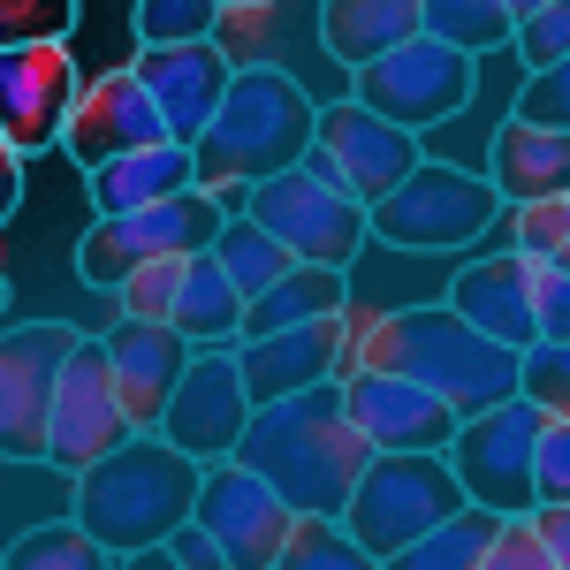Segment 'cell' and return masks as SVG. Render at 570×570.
I'll list each match as a JSON object with an SVG mask.
<instances>
[{
  "label": "cell",
  "mask_w": 570,
  "mask_h": 570,
  "mask_svg": "<svg viewBox=\"0 0 570 570\" xmlns=\"http://www.w3.org/2000/svg\"><path fill=\"white\" fill-rule=\"evenodd\" d=\"M365 456H373V441L351 426L335 381H312V389L274 395V403H252V419L236 434V464L259 472L289 510H312V518H343Z\"/></svg>",
  "instance_id": "obj_1"
},
{
  "label": "cell",
  "mask_w": 570,
  "mask_h": 570,
  "mask_svg": "<svg viewBox=\"0 0 570 570\" xmlns=\"http://www.w3.org/2000/svg\"><path fill=\"white\" fill-rule=\"evenodd\" d=\"M198 456H183L168 434H130L122 449H107L99 464H85L77 472V502H69V518L107 548V563L122 570L130 556H145V548H160L168 532L190 518V502H198Z\"/></svg>",
  "instance_id": "obj_2"
},
{
  "label": "cell",
  "mask_w": 570,
  "mask_h": 570,
  "mask_svg": "<svg viewBox=\"0 0 570 570\" xmlns=\"http://www.w3.org/2000/svg\"><path fill=\"white\" fill-rule=\"evenodd\" d=\"M351 365H389V373H403V381L434 389L456 419L502 403V395H518V351L494 343V335H480L472 320H456L449 305L365 312Z\"/></svg>",
  "instance_id": "obj_3"
},
{
  "label": "cell",
  "mask_w": 570,
  "mask_h": 570,
  "mask_svg": "<svg viewBox=\"0 0 570 570\" xmlns=\"http://www.w3.org/2000/svg\"><path fill=\"white\" fill-rule=\"evenodd\" d=\"M312 145V99L282 61H244L220 91L214 122L190 137V183L198 190H252V183L297 168Z\"/></svg>",
  "instance_id": "obj_4"
},
{
  "label": "cell",
  "mask_w": 570,
  "mask_h": 570,
  "mask_svg": "<svg viewBox=\"0 0 570 570\" xmlns=\"http://www.w3.org/2000/svg\"><path fill=\"white\" fill-rule=\"evenodd\" d=\"M441 305L472 320L480 335L525 351V343H570V259H525V252H487L456 266Z\"/></svg>",
  "instance_id": "obj_5"
},
{
  "label": "cell",
  "mask_w": 570,
  "mask_h": 570,
  "mask_svg": "<svg viewBox=\"0 0 570 570\" xmlns=\"http://www.w3.org/2000/svg\"><path fill=\"white\" fill-rule=\"evenodd\" d=\"M502 214V198H494V183L472 176V168H456V160H419L411 176L381 190L373 206H365V244H389V252H464V244H480L487 228Z\"/></svg>",
  "instance_id": "obj_6"
},
{
  "label": "cell",
  "mask_w": 570,
  "mask_h": 570,
  "mask_svg": "<svg viewBox=\"0 0 570 570\" xmlns=\"http://www.w3.org/2000/svg\"><path fill=\"white\" fill-rule=\"evenodd\" d=\"M456 502H464V487H456L441 449H373L351 487V502H343V525L365 548V563H389L395 548H411Z\"/></svg>",
  "instance_id": "obj_7"
},
{
  "label": "cell",
  "mask_w": 570,
  "mask_h": 570,
  "mask_svg": "<svg viewBox=\"0 0 570 570\" xmlns=\"http://www.w3.org/2000/svg\"><path fill=\"white\" fill-rule=\"evenodd\" d=\"M472 91H480V61L456 53V46H441V39H426V31L403 39V46H389L381 61L351 69V99L357 107L381 115V122H395V130H411V137L456 122V115L472 107Z\"/></svg>",
  "instance_id": "obj_8"
},
{
  "label": "cell",
  "mask_w": 570,
  "mask_h": 570,
  "mask_svg": "<svg viewBox=\"0 0 570 570\" xmlns=\"http://www.w3.org/2000/svg\"><path fill=\"white\" fill-rule=\"evenodd\" d=\"M228 220V198L220 190H176V198H153V206H130V214H99L77 244V274L91 289H115L130 266L160 259V252H206Z\"/></svg>",
  "instance_id": "obj_9"
},
{
  "label": "cell",
  "mask_w": 570,
  "mask_h": 570,
  "mask_svg": "<svg viewBox=\"0 0 570 570\" xmlns=\"http://www.w3.org/2000/svg\"><path fill=\"white\" fill-rule=\"evenodd\" d=\"M244 220H259L266 236L305 266H343L351 274L357 252H365V206L343 198L335 183L305 176V168H282L244 190Z\"/></svg>",
  "instance_id": "obj_10"
},
{
  "label": "cell",
  "mask_w": 570,
  "mask_h": 570,
  "mask_svg": "<svg viewBox=\"0 0 570 570\" xmlns=\"http://www.w3.org/2000/svg\"><path fill=\"white\" fill-rule=\"evenodd\" d=\"M532 441H540V403L525 395H502L487 411H464L456 434H449V472L464 487V502H487L494 518L510 510H532Z\"/></svg>",
  "instance_id": "obj_11"
},
{
  "label": "cell",
  "mask_w": 570,
  "mask_h": 570,
  "mask_svg": "<svg viewBox=\"0 0 570 570\" xmlns=\"http://www.w3.org/2000/svg\"><path fill=\"white\" fill-rule=\"evenodd\" d=\"M426 153H419V137L395 130V122H381V115H365L357 99H335V107H312V145H305V176L335 183L343 198H357V206H373L381 190H395V183L411 176Z\"/></svg>",
  "instance_id": "obj_12"
},
{
  "label": "cell",
  "mask_w": 570,
  "mask_h": 570,
  "mask_svg": "<svg viewBox=\"0 0 570 570\" xmlns=\"http://www.w3.org/2000/svg\"><path fill=\"white\" fill-rule=\"evenodd\" d=\"M69 351H77L69 320L0 327V464H46L53 381H61V357Z\"/></svg>",
  "instance_id": "obj_13"
},
{
  "label": "cell",
  "mask_w": 570,
  "mask_h": 570,
  "mask_svg": "<svg viewBox=\"0 0 570 570\" xmlns=\"http://www.w3.org/2000/svg\"><path fill=\"white\" fill-rule=\"evenodd\" d=\"M137 426L115 395V373H107V351L99 335H77V351L61 357V381H53V426H46V464L61 480H77L85 464H99L107 449H122Z\"/></svg>",
  "instance_id": "obj_14"
},
{
  "label": "cell",
  "mask_w": 570,
  "mask_h": 570,
  "mask_svg": "<svg viewBox=\"0 0 570 570\" xmlns=\"http://www.w3.org/2000/svg\"><path fill=\"white\" fill-rule=\"evenodd\" d=\"M357 327H365V305L320 312V320L274 327V335H244V343H236L244 395H252V403H274V395L312 389V381H343V373H351V351H357Z\"/></svg>",
  "instance_id": "obj_15"
},
{
  "label": "cell",
  "mask_w": 570,
  "mask_h": 570,
  "mask_svg": "<svg viewBox=\"0 0 570 570\" xmlns=\"http://www.w3.org/2000/svg\"><path fill=\"white\" fill-rule=\"evenodd\" d=\"M190 518L214 532V548H220V563H228V570H274L297 510H289L259 472H244L236 456H220V464L198 472V502H190Z\"/></svg>",
  "instance_id": "obj_16"
},
{
  "label": "cell",
  "mask_w": 570,
  "mask_h": 570,
  "mask_svg": "<svg viewBox=\"0 0 570 570\" xmlns=\"http://www.w3.org/2000/svg\"><path fill=\"white\" fill-rule=\"evenodd\" d=\"M244 419H252V395H244V373H236V343H206V351H190L153 434H168L198 464H220V456H236Z\"/></svg>",
  "instance_id": "obj_17"
},
{
  "label": "cell",
  "mask_w": 570,
  "mask_h": 570,
  "mask_svg": "<svg viewBox=\"0 0 570 570\" xmlns=\"http://www.w3.org/2000/svg\"><path fill=\"white\" fill-rule=\"evenodd\" d=\"M160 137H168V122H160V107H153V91L137 85L130 61L77 77L69 122H61V153H69L77 168H99V160L137 153V145H160Z\"/></svg>",
  "instance_id": "obj_18"
},
{
  "label": "cell",
  "mask_w": 570,
  "mask_h": 570,
  "mask_svg": "<svg viewBox=\"0 0 570 570\" xmlns=\"http://www.w3.org/2000/svg\"><path fill=\"white\" fill-rule=\"evenodd\" d=\"M77 53L61 46H8L0 53V137L39 160V153H61V122H69V99H77Z\"/></svg>",
  "instance_id": "obj_19"
},
{
  "label": "cell",
  "mask_w": 570,
  "mask_h": 570,
  "mask_svg": "<svg viewBox=\"0 0 570 570\" xmlns=\"http://www.w3.org/2000/svg\"><path fill=\"white\" fill-rule=\"evenodd\" d=\"M335 389H343L351 426L373 441V449H449V434H456V411H449L434 389L389 373V365H351Z\"/></svg>",
  "instance_id": "obj_20"
},
{
  "label": "cell",
  "mask_w": 570,
  "mask_h": 570,
  "mask_svg": "<svg viewBox=\"0 0 570 570\" xmlns=\"http://www.w3.org/2000/svg\"><path fill=\"white\" fill-rule=\"evenodd\" d=\"M99 351H107V373H115V395H122V411H130V426H160V411H168V395H176L183 365L198 343H183L168 320H137L122 312L107 335H99Z\"/></svg>",
  "instance_id": "obj_21"
},
{
  "label": "cell",
  "mask_w": 570,
  "mask_h": 570,
  "mask_svg": "<svg viewBox=\"0 0 570 570\" xmlns=\"http://www.w3.org/2000/svg\"><path fill=\"white\" fill-rule=\"evenodd\" d=\"M137 85L153 91V107H160V122H168V137L176 145H190V137L214 122L220 91H228V77H236V61L220 53V39H190V46H137Z\"/></svg>",
  "instance_id": "obj_22"
},
{
  "label": "cell",
  "mask_w": 570,
  "mask_h": 570,
  "mask_svg": "<svg viewBox=\"0 0 570 570\" xmlns=\"http://www.w3.org/2000/svg\"><path fill=\"white\" fill-rule=\"evenodd\" d=\"M85 190H91V214H130L153 198H176V190H190V145L160 137V145L115 153V160L85 168Z\"/></svg>",
  "instance_id": "obj_23"
},
{
  "label": "cell",
  "mask_w": 570,
  "mask_h": 570,
  "mask_svg": "<svg viewBox=\"0 0 570 570\" xmlns=\"http://www.w3.org/2000/svg\"><path fill=\"white\" fill-rule=\"evenodd\" d=\"M487 183L502 206L518 198H548L570 190V130H532V122H502L487 145Z\"/></svg>",
  "instance_id": "obj_24"
},
{
  "label": "cell",
  "mask_w": 570,
  "mask_h": 570,
  "mask_svg": "<svg viewBox=\"0 0 570 570\" xmlns=\"http://www.w3.org/2000/svg\"><path fill=\"white\" fill-rule=\"evenodd\" d=\"M403 39H419V0H320V46L335 69H365Z\"/></svg>",
  "instance_id": "obj_25"
},
{
  "label": "cell",
  "mask_w": 570,
  "mask_h": 570,
  "mask_svg": "<svg viewBox=\"0 0 570 570\" xmlns=\"http://www.w3.org/2000/svg\"><path fill=\"white\" fill-rule=\"evenodd\" d=\"M236 320H244V297H236V282L220 274L214 244L206 252H190L183 259V282H176V305H168V327H176L183 343H236Z\"/></svg>",
  "instance_id": "obj_26"
},
{
  "label": "cell",
  "mask_w": 570,
  "mask_h": 570,
  "mask_svg": "<svg viewBox=\"0 0 570 570\" xmlns=\"http://www.w3.org/2000/svg\"><path fill=\"white\" fill-rule=\"evenodd\" d=\"M351 305V282H343V266H289L282 282H266L259 297L244 305L236 320V343L244 335H274V327H297V320H320V312H343Z\"/></svg>",
  "instance_id": "obj_27"
},
{
  "label": "cell",
  "mask_w": 570,
  "mask_h": 570,
  "mask_svg": "<svg viewBox=\"0 0 570 570\" xmlns=\"http://www.w3.org/2000/svg\"><path fill=\"white\" fill-rule=\"evenodd\" d=\"M487 540H494V510H487V502H456V510L434 518L411 548H395L389 570H480Z\"/></svg>",
  "instance_id": "obj_28"
},
{
  "label": "cell",
  "mask_w": 570,
  "mask_h": 570,
  "mask_svg": "<svg viewBox=\"0 0 570 570\" xmlns=\"http://www.w3.org/2000/svg\"><path fill=\"white\" fill-rule=\"evenodd\" d=\"M419 31L441 46H456V53H472V61H487L494 46H510V8L502 0H419Z\"/></svg>",
  "instance_id": "obj_29"
},
{
  "label": "cell",
  "mask_w": 570,
  "mask_h": 570,
  "mask_svg": "<svg viewBox=\"0 0 570 570\" xmlns=\"http://www.w3.org/2000/svg\"><path fill=\"white\" fill-rule=\"evenodd\" d=\"M214 259H220V274L236 282V297H244V305L259 297L266 282H282V274L297 266V259H289V252H282V244H274V236L259 228V220H244V214H228V220H220Z\"/></svg>",
  "instance_id": "obj_30"
},
{
  "label": "cell",
  "mask_w": 570,
  "mask_h": 570,
  "mask_svg": "<svg viewBox=\"0 0 570 570\" xmlns=\"http://www.w3.org/2000/svg\"><path fill=\"white\" fill-rule=\"evenodd\" d=\"M0 563H8V570H53V563H61V570H115V563H107V548H99L77 518L31 525L23 540H8V548H0Z\"/></svg>",
  "instance_id": "obj_31"
},
{
  "label": "cell",
  "mask_w": 570,
  "mask_h": 570,
  "mask_svg": "<svg viewBox=\"0 0 570 570\" xmlns=\"http://www.w3.org/2000/svg\"><path fill=\"white\" fill-rule=\"evenodd\" d=\"M274 570H373V563H365V548L351 540L343 518H312V510H297Z\"/></svg>",
  "instance_id": "obj_32"
},
{
  "label": "cell",
  "mask_w": 570,
  "mask_h": 570,
  "mask_svg": "<svg viewBox=\"0 0 570 570\" xmlns=\"http://www.w3.org/2000/svg\"><path fill=\"white\" fill-rule=\"evenodd\" d=\"M494 220L510 228V244H502V252H525V259H570V190L518 198V206H502Z\"/></svg>",
  "instance_id": "obj_33"
},
{
  "label": "cell",
  "mask_w": 570,
  "mask_h": 570,
  "mask_svg": "<svg viewBox=\"0 0 570 570\" xmlns=\"http://www.w3.org/2000/svg\"><path fill=\"white\" fill-rule=\"evenodd\" d=\"M220 16H228L220 0H137L130 31L137 46H190V39H214Z\"/></svg>",
  "instance_id": "obj_34"
},
{
  "label": "cell",
  "mask_w": 570,
  "mask_h": 570,
  "mask_svg": "<svg viewBox=\"0 0 570 570\" xmlns=\"http://www.w3.org/2000/svg\"><path fill=\"white\" fill-rule=\"evenodd\" d=\"M570 556H556L540 525H532V510H510V518H494V540H487L480 570H563Z\"/></svg>",
  "instance_id": "obj_35"
},
{
  "label": "cell",
  "mask_w": 570,
  "mask_h": 570,
  "mask_svg": "<svg viewBox=\"0 0 570 570\" xmlns=\"http://www.w3.org/2000/svg\"><path fill=\"white\" fill-rule=\"evenodd\" d=\"M77 31V0H0V53L8 46H61Z\"/></svg>",
  "instance_id": "obj_36"
},
{
  "label": "cell",
  "mask_w": 570,
  "mask_h": 570,
  "mask_svg": "<svg viewBox=\"0 0 570 570\" xmlns=\"http://www.w3.org/2000/svg\"><path fill=\"white\" fill-rule=\"evenodd\" d=\"M183 259H190V252H160V259L130 266V274L115 282L122 312H137V320H168V305H176V282H183Z\"/></svg>",
  "instance_id": "obj_37"
},
{
  "label": "cell",
  "mask_w": 570,
  "mask_h": 570,
  "mask_svg": "<svg viewBox=\"0 0 570 570\" xmlns=\"http://www.w3.org/2000/svg\"><path fill=\"white\" fill-rule=\"evenodd\" d=\"M518 395L540 411H570V343H525L518 351Z\"/></svg>",
  "instance_id": "obj_38"
},
{
  "label": "cell",
  "mask_w": 570,
  "mask_h": 570,
  "mask_svg": "<svg viewBox=\"0 0 570 570\" xmlns=\"http://www.w3.org/2000/svg\"><path fill=\"white\" fill-rule=\"evenodd\" d=\"M510 46H518V61H525V69H556V61H570V0L532 8L525 23L510 31Z\"/></svg>",
  "instance_id": "obj_39"
},
{
  "label": "cell",
  "mask_w": 570,
  "mask_h": 570,
  "mask_svg": "<svg viewBox=\"0 0 570 570\" xmlns=\"http://www.w3.org/2000/svg\"><path fill=\"white\" fill-rule=\"evenodd\" d=\"M510 122H532V130H570V61L532 69L525 91H518V115H510Z\"/></svg>",
  "instance_id": "obj_40"
},
{
  "label": "cell",
  "mask_w": 570,
  "mask_h": 570,
  "mask_svg": "<svg viewBox=\"0 0 570 570\" xmlns=\"http://www.w3.org/2000/svg\"><path fill=\"white\" fill-rule=\"evenodd\" d=\"M160 563H176V570H228V563H220V548H214V532L198 525V518H183V525L160 540Z\"/></svg>",
  "instance_id": "obj_41"
},
{
  "label": "cell",
  "mask_w": 570,
  "mask_h": 570,
  "mask_svg": "<svg viewBox=\"0 0 570 570\" xmlns=\"http://www.w3.org/2000/svg\"><path fill=\"white\" fill-rule=\"evenodd\" d=\"M16 206H23V153L0 137V228L16 220Z\"/></svg>",
  "instance_id": "obj_42"
},
{
  "label": "cell",
  "mask_w": 570,
  "mask_h": 570,
  "mask_svg": "<svg viewBox=\"0 0 570 570\" xmlns=\"http://www.w3.org/2000/svg\"><path fill=\"white\" fill-rule=\"evenodd\" d=\"M502 8H510V23H525L532 8H548V0H502Z\"/></svg>",
  "instance_id": "obj_43"
},
{
  "label": "cell",
  "mask_w": 570,
  "mask_h": 570,
  "mask_svg": "<svg viewBox=\"0 0 570 570\" xmlns=\"http://www.w3.org/2000/svg\"><path fill=\"white\" fill-rule=\"evenodd\" d=\"M220 8H282V0H220Z\"/></svg>",
  "instance_id": "obj_44"
},
{
  "label": "cell",
  "mask_w": 570,
  "mask_h": 570,
  "mask_svg": "<svg viewBox=\"0 0 570 570\" xmlns=\"http://www.w3.org/2000/svg\"><path fill=\"white\" fill-rule=\"evenodd\" d=\"M0 305H8V274H0Z\"/></svg>",
  "instance_id": "obj_45"
}]
</instances>
